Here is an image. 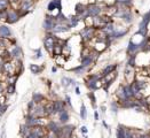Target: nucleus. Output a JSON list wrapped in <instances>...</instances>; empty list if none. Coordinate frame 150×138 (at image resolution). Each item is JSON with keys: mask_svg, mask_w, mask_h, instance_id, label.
I'll return each mask as SVG.
<instances>
[{"mask_svg": "<svg viewBox=\"0 0 150 138\" xmlns=\"http://www.w3.org/2000/svg\"><path fill=\"white\" fill-rule=\"evenodd\" d=\"M94 32H95V30H94L93 27H86V28H84V29L82 30L80 36H82V38H83L84 40H90V39L93 38Z\"/></svg>", "mask_w": 150, "mask_h": 138, "instance_id": "1", "label": "nucleus"}, {"mask_svg": "<svg viewBox=\"0 0 150 138\" xmlns=\"http://www.w3.org/2000/svg\"><path fill=\"white\" fill-rule=\"evenodd\" d=\"M25 124L29 125V127H32V128H33V127H37L38 124H40V119H38L37 116L30 114V115H28V116L25 117Z\"/></svg>", "mask_w": 150, "mask_h": 138, "instance_id": "2", "label": "nucleus"}, {"mask_svg": "<svg viewBox=\"0 0 150 138\" xmlns=\"http://www.w3.org/2000/svg\"><path fill=\"white\" fill-rule=\"evenodd\" d=\"M139 51H141L140 44H135L133 40H131L129 44H128V46H127V53L129 54V56L131 55H135Z\"/></svg>", "mask_w": 150, "mask_h": 138, "instance_id": "3", "label": "nucleus"}, {"mask_svg": "<svg viewBox=\"0 0 150 138\" xmlns=\"http://www.w3.org/2000/svg\"><path fill=\"white\" fill-rule=\"evenodd\" d=\"M100 13H101V8L98 5H91V6L87 7V14H88V16L96 17Z\"/></svg>", "mask_w": 150, "mask_h": 138, "instance_id": "4", "label": "nucleus"}, {"mask_svg": "<svg viewBox=\"0 0 150 138\" xmlns=\"http://www.w3.org/2000/svg\"><path fill=\"white\" fill-rule=\"evenodd\" d=\"M55 19L54 17H47L44 22V29L45 30H53L55 27Z\"/></svg>", "mask_w": 150, "mask_h": 138, "instance_id": "5", "label": "nucleus"}, {"mask_svg": "<svg viewBox=\"0 0 150 138\" xmlns=\"http://www.w3.org/2000/svg\"><path fill=\"white\" fill-rule=\"evenodd\" d=\"M53 105H54V114L55 113H61V112H63L64 111V101H62V100H56V101H54L53 102Z\"/></svg>", "mask_w": 150, "mask_h": 138, "instance_id": "6", "label": "nucleus"}, {"mask_svg": "<svg viewBox=\"0 0 150 138\" xmlns=\"http://www.w3.org/2000/svg\"><path fill=\"white\" fill-rule=\"evenodd\" d=\"M47 129L49 130V132H55V133L58 135V132H60V130H61V127H60L56 122L50 121V122L48 123V125H47Z\"/></svg>", "mask_w": 150, "mask_h": 138, "instance_id": "7", "label": "nucleus"}, {"mask_svg": "<svg viewBox=\"0 0 150 138\" xmlns=\"http://www.w3.org/2000/svg\"><path fill=\"white\" fill-rule=\"evenodd\" d=\"M44 44H45V47L47 48V50H52V48H54L55 47V42H54V38L53 37H50V36H47L46 38H45V42H44Z\"/></svg>", "mask_w": 150, "mask_h": 138, "instance_id": "8", "label": "nucleus"}, {"mask_svg": "<svg viewBox=\"0 0 150 138\" xmlns=\"http://www.w3.org/2000/svg\"><path fill=\"white\" fill-rule=\"evenodd\" d=\"M116 68H117V64H109L104 69H103V72H102V76H108L110 74H112L115 70H116Z\"/></svg>", "mask_w": 150, "mask_h": 138, "instance_id": "9", "label": "nucleus"}, {"mask_svg": "<svg viewBox=\"0 0 150 138\" xmlns=\"http://www.w3.org/2000/svg\"><path fill=\"white\" fill-rule=\"evenodd\" d=\"M133 73H134L133 67L127 66V67H126V69H125V76H126V78H127V81H128V84H131V83H132V78H133V75H134Z\"/></svg>", "mask_w": 150, "mask_h": 138, "instance_id": "10", "label": "nucleus"}, {"mask_svg": "<svg viewBox=\"0 0 150 138\" xmlns=\"http://www.w3.org/2000/svg\"><path fill=\"white\" fill-rule=\"evenodd\" d=\"M92 62H93V56L91 54L90 55H84L83 59H82V66H84L85 68L88 67V66H91Z\"/></svg>", "mask_w": 150, "mask_h": 138, "instance_id": "11", "label": "nucleus"}, {"mask_svg": "<svg viewBox=\"0 0 150 138\" xmlns=\"http://www.w3.org/2000/svg\"><path fill=\"white\" fill-rule=\"evenodd\" d=\"M69 27L70 25H63V24H56L53 29V32L55 33H58V32H65L69 30Z\"/></svg>", "mask_w": 150, "mask_h": 138, "instance_id": "12", "label": "nucleus"}, {"mask_svg": "<svg viewBox=\"0 0 150 138\" xmlns=\"http://www.w3.org/2000/svg\"><path fill=\"white\" fill-rule=\"evenodd\" d=\"M12 35L11 29L6 25H1L0 27V37H9Z\"/></svg>", "mask_w": 150, "mask_h": 138, "instance_id": "13", "label": "nucleus"}, {"mask_svg": "<svg viewBox=\"0 0 150 138\" xmlns=\"http://www.w3.org/2000/svg\"><path fill=\"white\" fill-rule=\"evenodd\" d=\"M116 135L117 138H126V128L124 125H118Z\"/></svg>", "mask_w": 150, "mask_h": 138, "instance_id": "14", "label": "nucleus"}, {"mask_svg": "<svg viewBox=\"0 0 150 138\" xmlns=\"http://www.w3.org/2000/svg\"><path fill=\"white\" fill-rule=\"evenodd\" d=\"M55 8L61 9V1L60 0H52L48 5V11H54Z\"/></svg>", "mask_w": 150, "mask_h": 138, "instance_id": "15", "label": "nucleus"}, {"mask_svg": "<svg viewBox=\"0 0 150 138\" xmlns=\"http://www.w3.org/2000/svg\"><path fill=\"white\" fill-rule=\"evenodd\" d=\"M32 132H33V133H36L37 136H39V138H41V137H44V136H45V130H44V128L38 127V125L32 128Z\"/></svg>", "mask_w": 150, "mask_h": 138, "instance_id": "16", "label": "nucleus"}, {"mask_svg": "<svg viewBox=\"0 0 150 138\" xmlns=\"http://www.w3.org/2000/svg\"><path fill=\"white\" fill-rule=\"evenodd\" d=\"M17 20H19L17 13H15V12H9V13H8V15H7V21H8L9 23H14V22L17 21Z\"/></svg>", "mask_w": 150, "mask_h": 138, "instance_id": "17", "label": "nucleus"}, {"mask_svg": "<svg viewBox=\"0 0 150 138\" xmlns=\"http://www.w3.org/2000/svg\"><path fill=\"white\" fill-rule=\"evenodd\" d=\"M31 131H32V128H30L29 125H22V128H21V135L25 138L31 133Z\"/></svg>", "mask_w": 150, "mask_h": 138, "instance_id": "18", "label": "nucleus"}, {"mask_svg": "<svg viewBox=\"0 0 150 138\" xmlns=\"http://www.w3.org/2000/svg\"><path fill=\"white\" fill-rule=\"evenodd\" d=\"M68 121H69V114H68V112L64 109L63 112L60 113V122L63 123V124H65Z\"/></svg>", "mask_w": 150, "mask_h": 138, "instance_id": "19", "label": "nucleus"}, {"mask_svg": "<svg viewBox=\"0 0 150 138\" xmlns=\"http://www.w3.org/2000/svg\"><path fill=\"white\" fill-rule=\"evenodd\" d=\"M42 99H44V96H42V94H40V93H38V92L33 93V101H35V102L39 104L40 101H42Z\"/></svg>", "mask_w": 150, "mask_h": 138, "instance_id": "20", "label": "nucleus"}, {"mask_svg": "<svg viewBox=\"0 0 150 138\" xmlns=\"http://www.w3.org/2000/svg\"><path fill=\"white\" fill-rule=\"evenodd\" d=\"M30 69H31V72H32L33 74H39V73L41 72V68L38 67L37 64H31V66H30Z\"/></svg>", "mask_w": 150, "mask_h": 138, "instance_id": "21", "label": "nucleus"}, {"mask_svg": "<svg viewBox=\"0 0 150 138\" xmlns=\"http://www.w3.org/2000/svg\"><path fill=\"white\" fill-rule=\"evenodd\" d=\"M85 70H86V68H85L84 66H82V64H80L79 67H77V68H74V69H73V72L76 73V74H78V75L83 74V73H84Z\"/></svg>", "mask_w": 150, "mask_h": 138, "instance_id": "22", "label": "nucleus"}, {"mask_svg": "<svg viewBox=\"0 0 150 138\" xmlns=\"http://www.w3.org/2000/svg\"><path fill=\"white\" fill-rule=\"evenodd\" d=\"M80 116H82V119H83V120H85V119H86V116H87L86 107H85V105H84V104H82V107H80Z\"/></svg>", "mask_w": 150, "mask_h": 138, "instance_id": "23", "label": "nucleus"}, {"mask_svg": "<svg viewBox=\"0 0 150 138\" xmlns=\"http://www.w3.org/2000/svg\"><path fill=\"white\" fill-rule=\"evenodd\" d=\"M70 84H73V81H72V80L66 78V77H63V78H62V85H63V86H69Z\"/></svg>", "mask_w": 150, "mask_h": 138, "instance_id": "24", "label": "nucleus"}, {"mask_svg": "<svg viewBox=\"0 0 150 138\" xmlns=\"http://www.w3.org/2000/svg\"><path fill=\"white\" fill-rule=\"evenodd\" d=\"M12 55H13V56H16V58L20 56V55H21V48H20L19 46H15L14 50L12 51Z\"/></svg>", "mask_w": 150, "mask_h": 138, "instance_id": "25", "label": "nucleus"}, {"mask_svg": "<svg viewBox=\"0 0 150 138\" xmlns=\"http://www.w3.org/2000/svg\"><path fill=\"white\" fill-rule=\"evenodd\" d=\"M70 27H76L77 24H78V21H79V19L78 17H70Z\"/></svg>", "mask_w": 150, "mask_h": 138, "instance_id": "26", "label": "nucleus"}, {"mask_svg": "<svg viewBox=\"0 0 150 138\" xmlns=\"http://www.w3.org/2000/svg\"><path fill=\"white\" fill-rule=\"evenodd\" d=\"M135 59H136V56H135V55H131V56H129V59H128V63H127V66L134 67V66H135Z\"/></svg>", "mask_w": 150, "mask_h": 138, "instance_id": "27", "label": "nucleus"}, {"mask_svg": "<svg viewBox=\"0 0 150 138\" xmlns=\"http://www.w3.org/2000/svg\"><path fill=\"white\" fill-rule=\"evenodd\" d=\"M8 6V0H0V11H3Z\"/></svg>", "mask_w": 150, "mask_h": 138, "instance_id": "28", "label": "nucleus"}, {"mask_svg": "<svg viewBox=\"0 0 150 138\" xmlns=\"http://www.w3.org/2000/svg\"><path fill=\"white\" fill-rule=\"evenodd\" d=\"M136 138H150V133H139Z\"/></svg>", "mask_w": 150, "mask_h": 138, "instance_id": "29", "label": "nucleus"}, {"mask_svg": "<svg viewBox=\"0 0 150 138\" xmlns=\"http://www.w3.org/2000/svg\"><path fill=\"white\" fill-rule=\"evenodd\" d=\"M111 109H112V112L117 113V111H118V105H117V102H112V104H111Z\"/></svg>", "mask_w": 150, "mask_h": 138, "instance_id": "30", "label": "nucleus"}, {"mask_svg": "<svg viewBox=\"0 0 150 138\" xmlns=\"http://www.w3.org/2000/svg\"><path fill=\"white\" fill-rule=\"evenodd\" d=\"M31 5H32V4H31L30 1H28V3H27V1H24V3H23V6H22V8H23V9H25V8H29Z\"/></svg>", "mask_w": 150, "mask_h": 138, "instance_id": "31", "label": "nucleus"}, {"mask_svg": "<svg viewBox=\"0 0 150 138\" xmlns=\"http://www.w3.org/2000/svg\"><path fill=\"white\" fill-rule=\"evenodd\" d=\"M117 1L123 4V5H129L131 4V0H117Z\"/></svg>", "mask_w": 150, "mask_h": 138, "instance_id": "32", "label": "nucleus"}, {"mask_svg": "<svg viewBox=\"0 0 150 138\" xmlns=\"http://www.w3.org/2000/svg\"><path fill=\"white\" fill-rule=\"evenodd\" d=\"M27 138H39V136H37L36 133H33V132L31 131V133H30V135H29Z\"/></svg>", "mask_w": 150, "mask_h": 138, "instance_id": "33", "label": "nucleus"}, {"mask_svg": "<svg viewBox=\"0 0 150 138\" xmlns=\"http://www.w3.org/2000/svg\"><path fill=\"white\" fill-rule=\"evenodd\" d=\"M8 92H9V93H13V92H14V84H11V85H9Z\"/></svg>", "mask_w": 150, "mask_h": 138, "instance_id": "34", "label": "nucleus"}, {"mask_svg": "<svg viewBox=\"0 0 150 138\" xmlns=\"http://www.w3.org/2000/svg\"><path fill=\"white\" fill-rule=\"evenodd\" d=\"M82 132L83 133H87V128L86 127H82Z\"/></svg>", "mask_w": 150, "mask_h": 138, "instance_id": "35", "label": "nucleus"}, {"mask_svg": "<svg viewBox=\"0 0 150 138\" xmlns=\"http://www.w3.org/2000/svg\"><path fill=\"white\" fill-rule=\"evenodd\" d=\"M94 119H95V120H99V113H98V112L94 113Z\"/></svg>", "mask_w": 150, "mask_h": 138, "instance_id": "36", "label": "nucleus"}, {"mask_svg": "<svg viewBox=\"0 0 150 138\" xmlns=\"http://www.w3.org/2000/svg\"><path fill=\"white\" fill-rule=\"evenodd\" d=\"M6 108H7V106H3V107H0V111H1V113H4Z\"/></svg>", "mask_w": 150, "mask_h": 138, "instance_id": "37", "label": "nucleus"}, {"mask_svg": "<svg viewBox=\"0 0 150 138\" xmlns=\"http://www.w3.org/2000/svg\"><path fill=\"white\" fill-rule=\"evenodd\" d=\"M76 93H77V94H80V92H79V89H78V88H76Z\"/></svg>", "mask_w": 150, "mask_h": 138, "instance_id": "38", "label": "nucleus"}, {"mask_svg": "<svg viewBox=\"0 0 150 138\" xmlns=\"http://www.w3.org/2000/svg\"><path fill=\"white\" fill-rule=\"evenodd\" d=\"M52 72H53V73H55V72H56V68H55V67H53V68H52Z\"/></svg>", "mask_w": 150, "mask_h": 138, "instance_id": "39", "label": "nucleus"}, {"mask_svg": "<svg viewBox=\"0 0 150 138\" xmlns=\"http://www.w3.org/2000/svg\"><path fill=\"white\" fill-rule=\"evenodd\" d=\"M3 91V86H1V84H0V92Z\"/></svg>", "mask_w": 150, "mask_h": 138, "instance_id": "40", "label": "nucleus"}, {"mask_svg": "<svg viewBox=\"0 0 150 138\" xmlns=\"http://www.w3.org/2000/svg\"><path fill=\"white\" fill-rule=\"evenodd\" d=\"M0 19H1V14H0Z\"/></svg>", "mask_w": 150, "mask_h": 138, "instance_id": "41", "label": "nucleus"}]
</instances>
